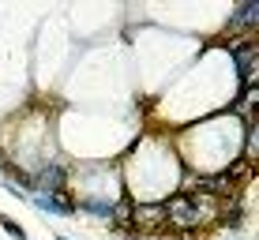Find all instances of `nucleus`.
Masks as SVG:
<instances>
[{"label":"nucleus","instance_id":"39448f33","mask_svg":"<svg viewBox=\"0 0 259 240\" xmlns=\"http://www.w3.org/2000/svg\"><path fill=\"white\" fill-rule=\"evenodd\" d=\"M255 15H259V8L252 4V0H248V4H237V12H233V19H237V23H244V26H248V30H252V26H255Z\"/></svg>","mask_w":259,"mask_h":240},{"label":"nucleus","instance_id":"f257e3e1","mask_svg":"<svg viewBox=\"0 0 259 240\" xmlns=\"http://www.w3.org/2000/svg\"><path fill=\"white\" fill-rule=\"evenodd\" d=\"M210 210H214V203L203 191H184V195H177L169 207H162V214L173 221V225L192 229V225H203V221L210 218Z\"/></svg>","mask_w":259,"mask_h":240},{"label":"nucleus","instance_id":"f03ea898","mask_svg":"<svg viewBox=\"0 0 259 240\" xmlns=\"http://www.w3.org/2000/svg\"><path fill=\"white\" fill-rule=\"evenodd\" d=\"M26 199H30L38 210H46V214H71V210H75V203L64 199V195H41V191H30Z\"/></svg>","mask_w":259,"mask_h":240},{"label":"nucleus","instance_id":"0eeeda50","mask_svg":"<svg viewBox=\"0 0 259 240\" xmlns=\"http://www.w3.org/2000/svg\"><path fill=\"white\" fill-rule=\"evenodd\" d=\"M0 225H4V233H8V236H15V240H26L23 225H15V221H8V218H0Z\"/></svg>","mask_w":259,"mask_h":240},{"label":"nucleus","instance_id":"423d86ee","mask_svg":"<svg viewBox=\"0 0 259 240\" xmlns=\"http://www.w3.org/2000/svg\"><path fill=\"white\" fill-rule=\"evenodd\" d=\"M143 225H158V221H162L165 214H162V207H139V214H136Z\"/></svg>","mask_w":259,"mask_h":240},{"label":"nucleus","instance_id":"7ed1b4c3","mask_svg":"<svg viewBox=\"0 0 259 240\" xmlns=\"http://www.w3.org/2000/svg\"><path fill=\"white\" fill-rule=\"evenodd\" d=\"M233 60H237V75L252 83V72H255V45H248V49H233Z\"/></svg>","mask_w":259,"mask_h":240},{"label":"nucleus","instance_id":"20e7f679","mask_svg":"<svg viewBox=\"0 0 259 240\" xmlns=\"http://www.w3.org/2000/svg\"><path fill=\"white\" fill-rule=\"evenodd\" d=\"M75 210H87V214H98V218H113L117 214V203L113 199H83V203H75Z\"/></svg>","mask_w":259,"mask_h":240},{"label":"nucleus","instance_id":"6e6552de","mask_svg":"<svg viewBox=\"0 0 259 240\" xmlns=\"http://www.w3.org/2000/svg\"><path fill=\"white\" fill-rule=\"evenodd\" d=\"M57 240H68V236H57Z\"/></svg>","mask_w":259,"mask_h":240}]
</instances>
